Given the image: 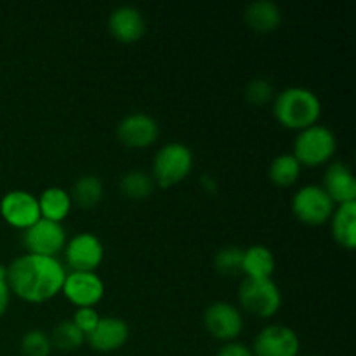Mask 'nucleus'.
<instances>
[{"mask_svg":"<svg viewBox=\"0 0 356 356\" xmlns=\"http://www.w3.org/2000/svg\"><path fill=\"white\" fill-rule=\"evenodd\" d=\"M10 302V289L7 284V266L0 264V316L7 312Z\"/></svg>","mask_w":356,"mask_h":356,"instance_id":"29","label":"nucleus"},{"mask_svg":"<svg viewBox=\"0 0 356 356\" xmlns=\"http://www.w3.org/2000/svg\"><path fill=\"white\" fill-rule=\"evenodd\" d=\"M104 193L103 181L94 174H87V176L79 177L73 184L72 190V202L80 205L82 209H92L101 202Z\"/></svg>","mask_w":356,"mask_h":356,"instance_id":"22","label":"nucleus"},{"mask_svg":"<svg viewBox=\"0 0 356 356\" xmlns=\"http://www.w3.org/2000/svg\"><path fill=\"white\" fill-rule=\"evenodd\" d=\"M242 263H243V249L236 245L222 247L216 252L214 256V266L216 270L226 277H235V275L242 273Z\"/></svg>","mask_w":356,"mask_h":356,"instance_id":"25","label":"nucleus"},{"mask_svg":"<svg viewBox=\"0 0 356 356\" xmlns=\"http://www.w3.org/2000/svg\"><path fill=\"white\" fill-rule=\"evenodd\" d=\"M322 188L332 198L334 204H350L356 202V179L350 165L334 162L323 172Z\"/></svg>","mask_w":356,"mask_h":356,"instance_id":"16","label":"nucleus"},{"mask_svg":"<svg viewBox=\"0 0 356 356\" xmlns=\"http://www.w3.org/2000/svg\"><path fill=\"white\" fill-rule=\"evenodd\" d=\"M65 261L72 271H96L104 259V245L94 233H76L65 245Z\"/></svg>","mask_w":356,"mask_h":356,"instance_id":"8","label":"nucleus"},{"mask_svg":"<svg viewBox=\"0 0 356 356\" xmlns=\"http://www.w3.org/2000/svg\"><path fill=\"white\" fill-rule=\"evenodd\" d=\"M216 356H254V353L249 346H245V344L232 341V343L222 344Z\"/></svg>","mask_w":356,"mask_h":356,"instance_id":"30","label":"nucleus"},{"mask_svg":"<svg viewBox=\"0 0 356 356\" xmlns=\"http://www.w3.org/2000/svg\"><path fill=\"white\" fill-rule=\"evenodd\" d=\"M52 341L45 330H28L21 339V355L23 356H51Z\"/></svg>","mask_w":356,"mask_h":356,"instance_id":"26","label":"nucleus"},{"mask_svg":"<svg viewBox=\"0 0 356 356\" xmlns=\"http://www.w3.org/2000/svg\"><path fill=\"white\" fill-rule=\"evenodd\" d=\"M200 184L207 193H214V191H218V181H216L212 176H202Z\"/></svg>","mask_w":356,"mask_h":356,"instance_id":"31","label":"nucleus"},{"mask_svg":"<svg viewBox=\"0 0 356 356\" xmlns=\"http://www.w3.org/2000/svg\"><path fill=\"white\" fill-rule=\"evenodd\" d=\"M38 207H40L42 219H49L54 222H63L70 216L73 207L72 195L61 186L45 188L38 195Z\"/></svg>","mask_w":356,"mask_h":356,"instance_id":"19","label":"nucleus"},{"mask_svg":"<svg viewBox=\"0 0 356 356\" xmlns=\"http://www.w3.org/2000/svg\"><path fill=\"white\" fill-rule=\"evenodd\" d=\"M301 169L302 165L292 153H282V155L275 156L273 162L270 163L268 176H270L271 183L277 186L289 188L299 179Z\"/></svg>","mask_w":356,"mask_h":356,"instance_id":"21","label":"nucleus"},{"mask_svg":"<svg viewBox=\"0 0 356 356\" xmlns=\"http://www.w3.org/2000/svg\"><path fill=\"white\" fill-rule=\"evenodd\" d=\"M0 214L7 225L23 232L42 219L38 198L26 190L7 191L0 200Z\"/></svg>","mask_w":356,"mask_h":356,"instance_id":"11","label":"nucleus"},{"mask_svg":"<svg viewBox=\"0 0 356 356\" xmlns=\"http://www.w3.org/2000/svg\"><path fill=\"white\" fill-rule=\"evenodd\" d=\"M51 341L52 348H58L61 351H75L86 343V334L72 320H63L52 330Z\"/></svg>","mask_w":356,"mask_h":356,"instance_id":"24","label":"nucleus"},{"mask_svg":"<svg viewBox=\"0 0 356 356\" xmlns=\"http://www.w3.org/2000/svg\"><path fill=\"white\" fill-rule=\"evenodd\" d=\"M66 270L58 257L21 254L7 266L10 294L24 302H45L63 291Z\"/></svg>","mask_w":356,"mask_h":356,"instance_id":"1","label":"nucleus"},{"mask_svg":"<svg viewBox=\"0 0 356 356\" xmlns=\"http://www.w3.org/2000/svg\"><path fill=\"white\" fill-rule=\"evenodd\" d=\"M129 325L118 316H104L97 322L96 329L86 336V343L99 353H111L125 346L129 341Z\"/></svg>","mask_w":356,"mask_h":356,"instance_id":"14","label":"nucleus"},{"mask_svg":"<svg viewBox=\"0 0 356 356\" xmlns=\"http://www.w3.org/2000/svg\"><path fill=\"white\" fill-rule=\"evenodd\" d=\"M61 292L76 308H94L104 296V282L96 271H70Z\"/></svg>","mask_w":356,"mask_h":356,"instance_id":"12","label":"nucleus"},{"mask_svg":"<svg viewBox=\"0 0 356 356\" xmlns=\"http://www.w3.org/2000/svg\"><path fill=\"white\" fill-rule=\"evenodd\" d=\"M277 268L273 252L266 245H252L243 249L242 273L245 278H271Z\"/></svg>","mask_w":356,"mask_h":356,"instance_id":"20","label":"nucleus"},{"mask_svg":"<svg viewBox=\"0 0 356 356\" xmlns=\"http://www.w3.org/2000/svg\"><path fill=\"white\" fill-rule=\"evenodd\" d=\"M155 190V181L143 170H129L120 179V191L132 200L148 198Z\"/></svg>","mask_w":356,"mask_h":356,"instance_id":"23","label":"nucleus"},{"mask_svg":"<svg viewBox=\"0 0 356 356\" xmlns=\"http://www.w3.org/2000/svg\"><path fill=\"white\" fill-rule=\"evenodd\" d=\"M193 169V152L184 143H167L155 153L152 177L155 184L170 188L186 179Z\"/></svg>","mask_w":356,"mask_h":356,"instance_id":"3","label":"nucleus"},{"mask_svg":"<svg viewBox=\"0 0 356 356\" xmlns=\"http://www.w3.org/2000/svg\"><path fill=\"white\" fill-rule=\"evenodd\" d=\"M204 325L214 339L232 343L242 334L243 315L232 302L216 301L205 309Z\"/></svg>","mask_w":356,"mask_h":356,"instance_id":"10","label":"nucleus"},{"mask_svg":"<svg viewBox=\"0 0 356 356\" xmlns=\"http://www.w3.org/2000/svg\"><path fill=\"white\" fill-rule=\"evenodd\" d=\"M68 235L61 222L49 221V219H40L24 229L23 233V245L28 254H37V256L56 257L63 252Z\"/></svg>","mask_w":356,"mask_h":356,"instance_id":"7","label":"nucleus"},{"mask_svg":"<svg viewBox=\"0 0 356 356\" xmlns=\"http://www.w3.org/2000/svg\"><path fill=\"white\" fill-rule=\"evenodd\" d=\"M240 306L259 318H271L282 306V292L271 278H243L238 287Z\"/></svg>","mask_w":356,"mask_h":356,"instance_id":"5","label":"nucleus"},{"mask_svg":"<svg viewBox=\"0 0 356 356\" xmlns=\"http://www.w3.org/2000/svg\"><path fill=\"white\" fill-rule=\"evenodd\" d=\"M108 30L118 42L132 44L146 33V19L138 7L120 6L111 10L108 17Z\"/></svg>","mask_w":356,"mask_h":356,"instance_id":"15","label":"nucleus"},{"mask_svg":"<svg viewBox=\"0 0 356 356\" xmlns=\"http://www.w3.org/2000/svg\"><path fill=\"white\" fill-rule=\"evenodd\" d=\"M99 320H101L99 313H97L94 308H76L75 313H73L72 322L75 323V325L87 336V334L92 332V330L96 329Z\"/></svg>","mask_w":356,"mask_h":356,"instance_id":"28","label":"nucleus"},{"mask_svg":"<svg viewBox=\"0 0 356 356\" xmlns=\"http://www.w3.org/2000/svg\"><path fill=\"white\" fill-rule=\"evenodd\" d=\"M273 83L266 79H254L245 87V99L252 104H266L273 99Z\"/></svg>","mask_w":356,"mask_h":356,"instance_id":"27","label":"nucleus"},{"mask_svg":"<svg viewBox=\"0 0 356 356\" xmlns=\"http://www.w3.org/2000/svg\"><path fill=\"white\" fill-rule=\"evenodd\" d=\"M245 23L259 33H271L282 24V10L280 7L270 0H256L250 2L245 9Z\"/></svg>","mask_w":356,"mask_h":356,"instance_id":"18","label":"nucleus"},{"mask_svg":"<svg viewBox=\"0 0 356 356\" xmlns=\"http://www.w3.org/2000/svg\"><path fill=\"white\" fill-rule=\"evenodd\" d=\"M337 148V139L334 132L325 125H312L296 136L294 153L301 165L316 167L323 165L334 156Z\"/></svg>","mask_w":356,"mask_h":356,"instance_id":"4","label":"nucleus"},{"mask_svg":"<svg viewBox=\"0 0 356 356\" xmlns=\"http://www.w3.org/2000/svg\"><path fill=\"white\" fill-rule=\"evenodd\" d=\"M332 236L341 247L353 250L356 245V202L341 204L330 216Z\"/></svg>","mask_w":356,"mask_h":356,"instance_id":"17","label":"nucleus"},{"mask_svg":"<svg viewBox=\"0 0 356 356\" xmlns=\"http://www.w3.org/2000/svg\"><path fill=\"white\" fill-rule=\"evenodd\" d=\"M273 113L284 127L302 131L318 122L322 103L318 96L306 87H287L275 96Z\"/></svg>","mask_w":356,"mask_h":356,"instance_id":"2","label":"nucleus"},{"mask_svg":"<svg viewBox=\"0 0 356 356\" xmlns=\"http://www.w3.org/2000/svg\"><path fill=\"white\" fill-rule=\"evenodd\" d=\"M291 207L298 221L308 226H322L332 216L336 204L322 186L306 184L294 193Z\"/></svg>","mask_w":356,"mask_h":356,"instance_id":"6","label":"nucleus"},{"mask_svg":"<svg viewBox=\"0 0 356 356\" xmlns=\"http://www.w3.org/2000/svg\"><path fill=\"white\" fill-rule=\"evenodd\" d=\"M159 122L143 111L125 115L117 125L118 141L131 148H148L159 139Z\"/></svg>","mask_w":356,"mask_h":356,"instance_id":"13","label":"nucleus"},{"mask_svg":"<svg viewBox=\"0 0 356 356\" xmlns=\"http://www.w3.org/2000/svg\"><path fill=\"white\" fill-rule=\"evenodd\" d=\"M301 339L292 327L282 323H271L254 339V356H299Z\"/></svg>","mask_w":356,"mask_h":356,"instance_id":"9","label":"nucleus"}]
</instances>
